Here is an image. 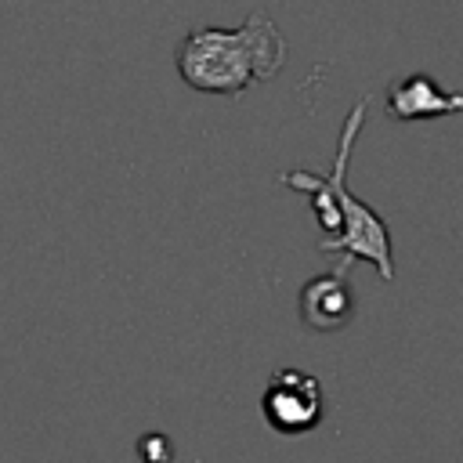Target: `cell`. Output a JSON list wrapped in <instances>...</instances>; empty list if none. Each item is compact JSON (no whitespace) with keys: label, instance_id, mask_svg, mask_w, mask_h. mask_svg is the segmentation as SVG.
I'll return each mask as SVG.
<instances>
[{"label":"cell","instance_id":"obj_1","mask_svg":"<svg viewBox=\"0 0 463 463\" xmlns=\"http://www.w3.org/2000/svg\"><path fill=\"white\" fill-rule=\"evenodd\" d=\"M286 61V40L279 25L253 11L239 29L203 25L192 29L177 51V72L192 90L239 98L253 83L275 80Z\"/></svg>","mask_w":463,"mask_h":463},{"label":"cell","instance_id":"obj_2","mask_svg":"<svg viewBox=\"0 0 463 463\" xmlns=\"http://www.w3.org/2000/svg\"><path fill=\"white\" fill-rule=\"evenodd\" d=\"M362 119H365V98L347 112L344 127H340V141H336V159H333V170L326 174V184L336 199V210H340V232L322 239V250L326 253H340L347 260L362 257L369 260L380 279H394V264H391V232L383 224V217L376 210H369L358 195L347 192L344 177H347V163H351V148H354V137L362 130Z\"/></svg>","mask_w":463,"mask_h":463},{"label":"cell","instance_id":"obj_3","mask_svg":"<svg viewBox=\"0 0 463 463\" xmlns=\"http://www.w3.org/2000/svg\"><path fill=\"white\" fill-rule=\"evenodd\" d=\"M260 412L279 434H307L322 420V383L307 369L282 365L260 394Z\"/></svg>","mask_w":463,"mask_h":463},{"label":"cell","instance_id":"obj_4","mask_svg":"<svg viewBox=\"0 0 463 463\" xmlns=\"http://www.w3.org/2000/svg\"><path fill=\"white\" fill-rule=\"evenodd\" d=\"M351 264H354V260L340 257V264H336L329 275H318V279L304 282V289H300V318H304L307 329H315V333H333V329L347 326L351 307H354L351 286H347V268H351Z\"/></svg>","mask_w":463,"mask_h":463},{"label":"cell","instance_id":"obj_5","mask_svg":"<svg viewBox=\"0 0 463 463\" xmlns=\"http://www.w3.org/2000/svg\"><path fill=\"white\" fill-rule=\"evenodd\" d=\"M459 109H463V98L452 90H441V83H434L427 72H412L387 87L391 119H438Z\"/></svg>","mask_w":463,"mask_h":463},{"label":"cell","instance_id":"obj_6","mask_svg":"<svg viewBox=\"0 0 463 463\" xmlns=\"http://www.w3.org/2000/svg\"><path fill=\"white\" fill-rule=\"evenodd\" d=\"M137 452L145 456V463H170V456H174V445L166 441V434L152 430V434H145V438H141Z\"/></svg>","mask_w":463,"mask_h":463}]
</instances>
